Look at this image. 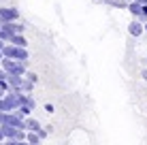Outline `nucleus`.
<instances>
[{
    "instance_id": "nucleus-1",
    "label": "nucleus",
    "mask_w": 147,
    "mask_h": 145,
    "mask_svg": "<svg viewBox=\"0 0 147 145\" xmlns=\"http://www.w3.org/2000/svg\"><path fill=\"white\" fill-rule=\"evenodd\" d=\"M0 66L9 75H22V77H26V73H28V62H17L13 58H2Z\"/></svg>"
},
{
    "instance_id": "nucleus-2",
    "label": "nucleus",
    "mask_w": 147,
    "mask_h": 145,
    "mask_svg": "<svg viewBox=\"0 0 147 145\" xmlns=\"http://www.w3.org/2000/svg\"><path fill=\"white\" fill-rule=\"evenodd\" d=\"M2 22H19V11L15 7H0Z\"/></svg>"
},
{
    "instance_id": "nucleus-3",
    "label": "nucleus",
    "mask_w": 147,
    "mask_h": 145,
    "mask_svg": "<svg viewBox=\"0 0 147 145\" xmlns=\"http://www.w3.org/2000/svg\"><path fill=\"white\" fill-rule=\"evenodd\" d=\"M9 43L17 45V47H28V41H26V36H24V32H15L13 36H11V41H9Z\"/></svg>"
},
{
    "instance_id": "nucleus-4",
    "label": "nucleus",
    "mask_w": 147,
    "mask_h": 145,
    "mask_svg": "<svg viewBox=\"0 0 147 145\" xmlns=\"http://www.w3.org/2000/svg\"><path fill=\"white\" fill-rule=\"evenodd\" d=\"M128 30H130V34H132V36H141V34H143V30H145V24L143 22H132L128 26Z\"/></svg>"
},
{
    "instance_id": "nucleus-5",
    "label": "nucleus",
    "mask_w": 147,
    "mask_h": 145,
    "mask_svg": "<svg viewBox=\"0 0 147 145\" xmlns=\"http://www.w3.org/2000/svg\"><path fill=\"white\" fill-rule=\"evenodd\" d=\"M28 143L30 145H40V141H43V139L38 137V132H34V130H28Z\"/></svg>"
},
{
    "instance_id": "nucleus-6",
    "label": "nucleus",
    "mask_w": 147,
    "mask_h": 145,
    "mask_svg": "<svg viewBox=\"0 0 147 145\" xmlns=\"http://www.w3.org/2000/svg\"><path fill=\"white\" fill-rule=\"evenodd\" d=\"M128 9H130V13H132V15H136V17H139L141 11H143V4H141V2H136V0H132V2L128 4Z\"/></svg>"
},
{
    "instance_id": "nucleus-7",
    "label": "nucleus",
    "mask_w": 147,
    "mask_h": 145,
    "mask_svg": "<svg viewBox=\"0 0 147 145\" xmlns=\"http://www.w3.org/2000/svg\"><path fill=\"white\" fill-rule=\"evenodd\" d=\"M26 130H34L36 132V130H40V124L34 117H26Z\"/></svg>"
},
{
    "instance_id": "nucleus-8",
    "label": "nucleus",
    "mask_w": 147,
    "mask_h": 145,
    "mask_svg": "<svg viewBox=\"0 0 147 145\" xmlns=\"http://www.w3.org/2000/svg\"><path fill=\"white\" fill-rule=\"evenodd\" d=\"M26 79H28V81H32V83H36V75H34V73H26Z\"/></svg>"
},
{
    "instance_id": "nucleus-9",
    "label": "nucleus",
    "mask_w": 147,
    "mask_h": 145,
    "mask_svg": "<svg viewBox=\"0 0 147 145\" xmlns=\"http://www.w3.org/2000/svg\"><path fill=\"white\" fill-rule=\"evenodd\" d=\"M4 139H7L4 137V128H2V124H0V141H4Z\"/></svg>"
},
{
    "instance_id": "nucleus-10",
    "label": "nucleus",
    "mask_w": 147,
    "mask_h": 145,
    "mask_svg": "<svg viewBox=\"0 0 147 145\" xmlns=\"http://www.w3.org/2000/svg\"><path fill=\"white\" fill-rule=\"evenodd\" d=\"M45 111H47V113H53V105H45Z\"/></svg>"
},
{
    "instance_id": "nucleus-11",
    "label": "nucleus",
    "mask_w": 147,
    "mask_h": 145,
    "mask_svg": "<svg viewBox=\"0 0 147 145\" xmlns=\"http://www.w3.org/2000/svg\"><path fill=\"white\" fill-rule=\"evenodd\" d=\"M2 47H4V41H2V38H0V51H2Z\"/></svg>"
},
{
    "instance_id": "nucleus-12",
    "label": "nucleus",
    "mask_w": 147,
    "mask_h": 145,
    "mask_svg": "<svg viewBox=\"0 0 147 145\" xmlns=\"http://www.w3.org/2000/svg\"><path fill=\"white\" fill-rule=\"evenodd\" d=\"M143 77H145V79H147V68H145V71H143Z\"/></svg>"
},
{
    "instance_id": "nucleus-13",
    "label": "nucleus",
    "mask_w": 147,
    "mask_h": 145,
    "mask_svg": "<svg viewBox=\"0 0 147 145\" xmlns=\"http://www.w3.org/2000/svg\"><path fill=\"white\" fill-rule=\"evenodd\" d=\"M2 58H4V56H2V51H0V62H2Z\"/></svg>"
},
{
    "instance_id": "nucleus-14",
    "label": "nucleus",
    "mask_w": 147,
    "mask_h": 145,
    "mask_svg": "<svg viewBox=\"0 0 147 145\" xmlns=\"http://www.w3.org/2000/svg\"><path fill=\"white\" fill-rule=\"evenodd\" d=\"M0 28H2V24H0Z\"/></svg>"
},
{
    "instance_id": "nucleus-15",
    "label": "nucleus",
    "mask_w": 147,
    "mask_h": 145,
    "mask_svg": "<svg viewBox=\"0 0 147 145\" xmlns=\"http://www.w3.org/2000/svg\"><path fill=\"white\" fill-rule=\"evenodd\" d=\"M0 7H2V4H0Z\"/></svg>"
}]
</instances>
